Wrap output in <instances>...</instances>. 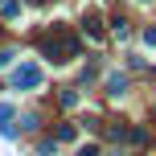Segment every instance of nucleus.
Listing matches in <instances>:
<instances>
[{
	"mask_svg": "<svg viewBox=\"0 0 156 156\" xmlns=\"http://www.w3.org/2000/svg\"><path fill=\"white\" fill-rule=\"evenodd\" d=\"M82 29H86V37H103V25H99V16H82Z\"/></svg>",
	"mask_w": 156,
	"mask_h": 156,
	"instance_id": "nucleus-3",
	"label": "nucleus"
},
{
	"mask_svg": "<svg viewBox=\"0 0 156 156\" xmlns=\"http://www.w3.org/2000/svg\"><path fill=\"white\" fill-rule=\"evenodd\" d=\"M12 58H16L12 49H4V54H0V70H4V66H12Z\"/></svg>",
	"mask_w": 156,
	"mask_h": 156,
	"instance_id": "nucleus-6",
	"label": "nucleus"
},
{
	"mask_svg": "<svg viewBox=\"0 0 156 156\" xmlns=\"http://www.w3.org/2000/svg\"><path fill=\"white\" fill-rule=\"evenodd\" d=\"M29 4H49V0H29Z\"/></svg>",
	"mask_w": 156,
	"mask_h": 156,
	"instance_id": "nucleus-8",
	"label": "nucleus"
},
{
	"mask_svg": "<svg viewBox=\"0 0 156 156\" xmlns=\"http://www.w3.org/2000/svg\"><path fill=\"white\" fill-rule=\"evenodd\" d=\"M41 82H45V74H41L37 62H25V66L12 70V86L16 90H41Z\"/></svg>",
	"mask_w": 156,
	"mask_h": 156,
	"instance_id": "nucleus-2",
	"label": "nucleus"
},
{
	"mask_svg": "<svg viewBox=\"0 0 156 156\" xmlns=\"http://www.w3.org/2000/svg\"><path fill=\"white\" fill-rule=\"evenodd\" d=\"M107 86H111V94H123V90H127V78H123V74H115Z\"/></svg>",
	"mask_w": 156,
	"mask_h": 156,
	"instance_id": "nucleus-4",
	"label": "nucleus"
},
{
	"mask_svg": "<svg viewBox=\"0 0 156 156\" xmlns=\"http://www.w3.org/2000/svg\"><path fill=\"white\" fill-rule=\"evenodd\" d=\"M37 49L49 58V62H66V58H74V54H78V37H74L70 29H66V25H58V29L41 33Z\"/></svg>",
	"mask_w": 156,
	"mask_h": 156,
	"instance_id": "nucleus-1",
	"label": "nucleus"
},
{
	"mask_svg": "<svg viewBox=\"0 0 156 156\" xmlns=\"http://www.w3.org/2000/svg\"><path fill=\"white\" fill-rule=\"evenodd\" d=\"M144 41H148V45H156V29H148V33H144Z\"/></svg>",
	"mask_w": 156,
	"mask_h": 156,
	"instance_id": "nucleus-7",
	"label": "nucleus"
},
{
	"mask_svg": "<svg viewBox=\"0 0 156 156\" xmlns=\"http://www.w3.org/2000/svg\"><path fill=\"white\" fill-rule=\"evenodd\" d=\"M0 12H4V16H16V12H21V4H16V0H4V4H0Z\"/></svg>",
	"mask_w": 156,
	"mask_h": 156,
	"instance_id": "nucleus-5",
	"label": "nucleus"
}]
</instances>
